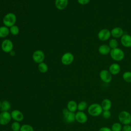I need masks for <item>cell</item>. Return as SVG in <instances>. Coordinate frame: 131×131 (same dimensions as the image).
Masks as SVG:
<instances>
[{"label":"cell","mask_w":131,"mask_h":131,"mask_svg":"<svg viewBox=\"0 0 131 131\" xmlns=\"http://www.w3.org/2000/svg\"><path fill=\"white\" fill-rule=\"evenodd\" d=\"M103 109L100 104L94 103L88 106V112L89 115L93 117H97L101 115Z\"/></svg>","instance_id":"1"},{"label":"cell","mask_w":131,"mask_h":131,"mask_svg":"<svg viewBox=\"0 0 131 131\" xmlns=\"http://www.w3.org/2000/svg\"><path fill=\"white\" fill-rule=\"evenodd\" d=\"M110 54L112 59L116 61H121L124 59L125 56L123 51L118 48L111 49Z\"/></svg>","instance_id":"2"},{"label":"cell","mask_w":131,"mask_h":131,"mask_svg":"<svg viewBox=\"0 0 131 131\" xmlns=\"http://www.w3.org/2000/svg\"><path fill=\"white\" fill-rule=\"evenodd\" d=\"M16 21V16L13 13H8L6 14L3 19V22L4 26L10 28L13 25Z\"/></svg>","instance_id":"3"},{"label":"cell","mask_w":131,"mask_h":131,"mask_svg":"<svg viewBox=\"0 0 131 131\" xmlns=\"http://www.w3.org/2000/svg\"><path fill=\"white\" fill-rule=\"evenodd\" d=\"M118 119L122 124L127 125L131 123V115L126 111L120 112L118 115Z\"/></svg>","instance_id":"4"},{"label":"cell","mask_w":131,"mask_h":131,"mask_svg":"<svg viewBox=\"0 0 131 131\" xmlns=\"http://www.w3.org/2000/svg\"><path fill=\"white\" fill-rule=\"evenodd\" d=\"M64 121L68 123H72L75 121V114L70 112L67 108H64L62 111Z\"/></svg>","instance_id":"5"},{"label":"cell","mask_w":131,"mask_h":131,"mask_svg":"<svg viewBox=\"0 0 131 131\" xmlns=\"http://www.w3.org/2000/svg\"><path fill=\"white\" fill-rule=\"evenodd\" d=\"M74 59L73 54L71 52H66L64 53L61 58V63L65 66H69L71 64Z\"/></svg>","instance_id":"6"},{"label":"cell","mask_w":131,"mask_h":131,"mask_svg":"<svg viewBox=\"0 0 131 131\" xmlns=\"http://www.w3.org/2000/svg\"><path fill=\"white\" fill-rule=\"evenodd\" d=\"M97 36L100 40L106 41L110 39L111 36V31L107 29H102L99 31Z\"/></svg>","instance_id":"7"},{"label":"cell","mask_w":131,"mask_h":131,"mask_svg":"<svg viewBox=\"0 0 131 131\" xmlns=\"http://www.w3.org/2000/svg\"><path fill=\"white\" fill-rule=\"evenodd\" d=\"M13 48V44L11 40L8 39L4 40L1 43V48L5 53H10Z\"/></svg>","instance_id":"8"},{"label":"cell","mask_w":131,"mask_h":131,"mask_svg":"<svg viewBox=\"0 0 131 131\" xmlns=\"http://www.w3.org/2000/svg\"><path fill=\"white\" fill-rule=\"evenodd\" d=\"M99 77L103 82L106 83H110L112 79V75L106 70H101L99 73Z\"/></svg>","instance_id":"9"},{"label":"cell","mask_w":131,"mask_h":131,"mask_svg":"<svg viewBox=\"0 0 131 131\" xmlns=\"http://www.w3.org/2000/svg\"><path fill=\"white\" fill-rule=\"evenodd\" d=\"M11 114L9 112H1L0 113V124L6 125L8 124L11 120Z\"/></svg>","instance_id":"10"},{"label":"cell","mask_w":131,"mask_h":131,"mask_svg":"<svg viewBox=\"0 0 131 131\" xmlns=\"http://www.w3.org/2000/svg\"><path fill=\"white\" fill-rule=\"evenodd\" d=\"M32 59L34 62L39 64L43 62L45 59V54L41 50H36L33 53Z\"/></svg>","instance_id":"11"},{"label":"cell","mask_w":131,"mask_h":131,"mask_svg":"<svg viewBox=\"0 0 131 131\" xmlns=\"http://www.w3.org/2000/svg\"><path fill=\"white\" fill-rule=\"evenodd\" d=\"M11 118L14 120V121L20 122L24 118L23 113L18 110H14L11 112Z\"/></svg>","instance_id":"12"},{"label":"cell","mask_w":131,"mask_h":131,"mask_svg":"<svg viewBox=\"0 0 131 131\" xmlns=\"http://www.w3.org/2000/svg\"><path fill=\"white\" fill-rule=\"evenodd\" d=\"M75 120L78 123L83 124L88 121V116L83 111H78L75 114Z\"/></svg>","instance_id":"13"},{"label":"cell","mask_w":131,"mask_h":131,"mask_svg":"<svg viewBox=\"0 0 131 131\" xmlns=\"http://www.w3.org/2000/svg\"><path fill=\"white\" fill-rule=\"evenodd\" d=\"M120 42L124 47H131V35L128 34H124L121 37Z\"/></svg>","instance_id":"14"},{"label":"cell","mask_w":131,"mask_h":131,"mask_svg":"<svg viewBox=\"0 0 131 131\" xmlns=\"http://www.w3.org/2000/svg\"><path fill=\"white\" fill-rule=\"evenodd\" d=\"M111 36L114 38H118L121 37L124 34L123 30L119 27H116L112 29L111 31Z\"/></svg>","instance_id":"15"},{"label":"cell","mask_w":131,"mask_h":131,"mask_svg":"<svg viewBox=\"0 0 131 131\" xmlns=\"http://www.w3.org/2000/svg\"><path fill=\"white\" fill-rule=\"evenodd\" d=\"M121 68L119 64L117 63H113L109 67L108 71L111 74L113 75H116L119 74L120 72Z\"/></svg>","instance_id":"16"},{"label":"cell","mask_w":131,"mask_h":131,"mask_svg":"<svg viewBox=\"0 0 131 131\" xmlns=\"http://www.w3.org/2000/svg\"><path fill=\"white\" fill-rule=\"evenodd\" d=\"M68 5V0H55V5L56 8L60 10L64 9Z\"/></svg>","instance_id":"17"},{"label":"cell","mask_w":131,"mask_h":131,"mask_svg":"<svg viewBox=\"0 0 131 131\" xmlns=\"http://www.w3.org/2000/svg\"><path fill=\"white\" fill-rule=\"evenodd\" d=\"M111 50V48L106 44L101 45L98 48V52L102 55H106L110 54Z\"/></svg>","instance_id":"18"},{"label":"cell","mask_w":131,"mask_h":131,"mask_svg":"<svg viewBox=\"0 0 131 131\" xmlns=\"http://www.w3.org/2000/svg\"><path fill=\"white\" fill-rule=\"evenodd\" d=\"M100 105L103 111L110 110L112 107V101L108 98H105L102 101Z\"/></svg>","instance_id":"19"},{"label":"cell","mask_w":131,"mask_h":131,"mask_svg":"<svg viewBox=\"0 0 131 131\" xmlns=\"http://www.w3.org/2000/svg\"><path fill=\"white\" fill-rule=\"evenodd\" d=\"M77 105L78 104L75 101L70 100L67 103V108L70 112L75 113L77 110Z\"/></svg>","instance_id":"20"},{"label":"cell","mask_w":131,"mask_h":131,"mask_svg":"<svg viewBox=\"0 0 131 131\" xmlns=\"http://www.w3.org/2000/svg\"><path fill=\"white\" fill-rule=\"evenodd\" d=\"M10 102L7 100H4L1 103L0 110L1 112H8V111L10 109Z\"/></svg>","instance_id":"21"},{"label":"cell","mask_w":131,"mask_h":131,"mask_svg":"<svg viewBox=\"0 0 131 131\" xmlns=\"http://www.w3.org/2000/svg\"><path fill=\"white\" fill-rule=\"evenodd\" d=\"M10 33L9 29L8 27L3 26L0 27V37L4 38L7 37Z\"/></svg>","instance_id":"22"},{"label":"cell","mask_w":131,"mask_h":131,"mask_svg":"<svg viewBox=\"0 0 131 131\" xmlns=\"http://www.w3.org/2000/svg\"><path fill=\"white\" fill-rule=\"evenodd\" d=\"M38 70L41 73H46L48 71V67L47 64L46 63H45L43 62H42L38 64Z\"/></svg>","instance_id":"23"},{"label":"cell","mask_w":131,"mask_h":131,"mask_svg":"<svg viewBox=\"0 0 131 131\" xmlns=\"http://www.w3.org/2000/svg\"><path fill=\"white\" fill-rule=\"evenodd\" d=\"M88 107V104L85 101H81L78 103L77 110L78 111H84Z\"/></svg>","instance_id":"24"},{"label":"cell","mask_w":131,"mask_h":131,"mask_svg":"<svg viewBox=\"0 0 131 131\" xmlns=\"http://www.w3.org/2000/svg\"><path fill=\"white\" fill-rule=\"evenodd\" d=\"M108 46L111 49L118 48V42L116 38H113L110 39L108 42Z\"/></svg>","instance_id":"25"},{"label":"cell","mask_w":131,"mask_h":131,"mask_svg":"<svg viewBox=\"0 0 131 131\" xmlns=\"http://www.w3.org/2000/svg\"><path fill=\"white\" fill-rule=\"evenodd\" d=\"M123 80L128 83L131 82V72L126 71L122 75Z\"/></svg>","instance_id":"26"},{"label":"cell","mask_w":131,"mask_h":131,"mask_svg":"<svg viewBox=\"0 0 131 131\" xmlns=\"http://www.w3.org/2000/svg\"><path fill=\"white\" fill-rule=\"evenodd\" d=\"M111 128L112 131H121L122 126L120 123L115 122L112 124Z\"/></svg>","instance_id":"27"},{"label":"cell","mask_w":131,"mask_h":131,"mask_svg":"<svg viewBox=\"0 0 131 131\" xmlns=\"http://www.w3.org/2000/svg\"><path fill=\"white\" fill-rule=\"evenodd\" d=\"M10 33L13 35H17L19 32V29L18 27L16 25H13L9 28Z\"/></svg>","instance_id":"28"},{"label":"cell","mask_w":131,"mask_h":131,"mask_svg":"<svg viewBox=\"0 0 131 131\" xmlns=\"http://www.w3.org/2000/svg\"><path fill=\"white\" fill-rule=\"evenodd\" d=\"M19 131H34L32 126L28 124H24L21 125Z\"/></svg>","instance_id":"29"},{"label":"cell","mask_w":131,"mask_h":131,"mask_svg":"<svg viewBox=\"0 0 131 131\" xmlns=\"http://www.w3.org/2000/svg\"><path fill=\"white\" fill-rule=\"evenodd\" d=\"M20 127L21 125L20 123L17 121H14L11 125V128L13 131H19Z\"/></svg>","instance_id":"30"},{"label":"cell","mask_w":131,"mask_h":131,"mask_svg":"<svg viewBox=\"0 0 131 131\" xmlns=\"http://www.w3.org/2000/svg\"><path fill=\"white\" fill-rule=\"evenodd\" d=\"M102 117L105 119H109L111 116V113L110 110L103 111L101 114Z\"/></svg>","instance_id":"31"},{"label":"cell","mask_w":131,"mask_h":131,"mask_svg":"<svg viewBox=\"0 0 131 131\" xmlns=\"http://www.w3.org/2000/svg\"><path fill=\"white\" fill-rule=\"evenodd\" d=\"M121 131H131V125L130 124L124 125L122 127Z\"/></svg>","instance_id":"32"},{"label":"cell","mask_w":131,"mask_h":131,"mask_svg":"<svg viewBox=\"0 0 131 131\" xmlns=\"http://www.w3.org/2000/svg\"><path fill=\"white\" fill-rule=\"evenodd\" d=\"M91 0H77L78 3L81 5H84L88 4Z\"/></svg>","instance_id":"33"},{"label":"cell","mask_w":131,"mask_h":131,"mask_svg":"<svg viewBox=\"0 0 131 131\" xmlns=\"http://www.w3.org/2000/svg\"><path fill=\"white\" fill-rule=\"evenodd\" d=\"M98 131H112L111 128L106 126H103L99 128Z\"/></svg>","instance_id":"34"},{"label":"cell","mask_w":131,"mask_h":131,"mask_svg":"<svg viewBox=\"0 0 131 131\" xmlns=\"http://www.w3.org/2000/svg\"><path fill=\"white\" fill-rule=\"evenodd\" d=\"M1 103H2V102H1V101L0 100V108H1Z\"/></svg>","instance_id":"35"},{"label":"cell","mask_w":131,"mask_h":131,"mask_svg":"<svg viewBox=\"0 0 131 131\" xmlns=\"http://www.w3.org/2000/svg\"><path fill=\"white\" fill-rule=\"evenodd\" d=\"M1 131H7V130H1Z\"/></svg>","instance_id":"36"},{"label":"cell","mask_w":131,"mask_h":131,"mask_svg":"<svg viewBox=\"0 0 131 131\" xmlns=\"http://www.w3.org/2000/svg\"><path fill=\"white\" fill-rule=\"evenodd\" d=\"M38 131H41V130H38Z\"/></svg>","instance_id":"37"}]
</instances>
